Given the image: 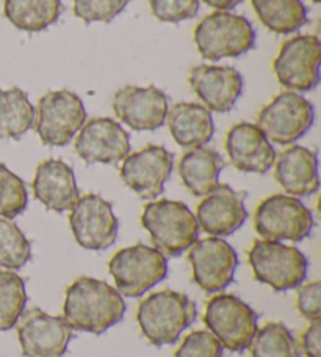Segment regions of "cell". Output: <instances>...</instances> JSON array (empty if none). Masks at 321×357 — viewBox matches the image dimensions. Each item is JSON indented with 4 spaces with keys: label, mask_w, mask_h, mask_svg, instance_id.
Instances as JSON below:
<instances>
[{
    "label": "cell",
    "mask_w": 321,
    "mask_h": 357,
    "mask_svg": "<svg viewBox=\"0 0 321 357\" xmlns=\"http://www.w3.org/2000/svg\"><path fill=\"white\" fill-rule=\"evenodd\" d=\"M124 314L123 295L104 280L80 278L68 287L63 318L73 331L100 335L123 320Z\"/></svg>",
    "instance_id": "cell-1"
},
{
    "label": "cell",
    "mask_w": 321,
    "mask_h": 357,
    "mask_svg": "<svg viewBox=\"0 0 321 357\" xmlns=\"http://www.w3.org/2000/svg\"><path fill=\"white\" fill-rule=\"evenodd\" d=\"M196 317V304L184 293L172 290L152 293L137 310L141 333L156 347L174 345Z\"/></svg>",
    "instance_id": "cell-2"
},
{
    "label": "cell",
    "mask_w": 321,
    "mask_h": 357,
    "mask_svg": "<svg viewBox=\"0 0 321 357\" xmlns=\"http://www.w3.org/2000/svg\"><path fill=\"white\" fill-rule=\"evenodd\" d=\"M141 225L149 232L154 248L170 257L181 256L199 237L196 216L181 201L160 199L146 204Z\"/></svg>",
    "instance_id": "cell-3"
},
{
    "label": "cell",
    "mask_w": 321,
    "mask_h": 357,
    "mask_svg": "<svg viewBox=\"0 0 321 357\" xmlns=\"http://www.w3.org/2000/svg\"><path fill=\"white\" fill-rule=\"evenodd\" d=\"M195 44L204 60L237 59L254 47L255 30L245 16L215 11L196 25Z\"/></svg>",
    "instance_id": "cell-4"
},
{
    "label": "cell",
    "mask_w": 321,
    "mask_h": 357,
    "mask_svg": "<svg viewBox=\"0 0 321 357\" xmlns=\"http://www.w3.org/2000/svg\"><path fill=\"white\" fill-rule=\"evenodd\" d=\"M248 262L254 278L271 287L274 291H287L303 285L309 270V262L294 246L281 241L257 240L248 251Z\"/></svg>",
    "instance_id": "cell-5"
},
{
    "label": "cell",
    "mask_w": 321,
    "mask_h": 357,
    "mask_svg": "<svg viewBox=\"0 0 321 357\" xmlns=\"http://www.w3.org/2000/svg\"><path fill=\"white\" fill-rule=\"evenodd\" d=\"M315 220L309 207L290 195H271L255 208L254 229L263 240L303 241L312 234Z\"/></svg>",
    "instance_id": "cell-6"
},
{
    "label": "cell",
    "mask_w": 321,
    "mask_h": 357,
    "mask_svg": "<svg viewBox=\"0 0 321 357\" xmlns=\"http://www.w3.org/2000/svg\"><path fill=\"white\" fill-rule=\"evenodd\" d=\"M108 271L121 295L140 298L168 276V260L156 248L138 243L114 254Z\"/></svg>",
    "instance_id": "cell-7"
},
{
    "label": "cell",
    "mask_w": 321,
    "mask_h": 357,
    "mask_svg": "<svg viewBox=\"0 0 321 357\" xmlns=\"http://www.w3.org/2000/svg\"><path fill=\"white\" fill-rule=\"evenodd\" d=\"M257 314L241 298L221 293L209 299L204 323L223 348L243 353L257 333Z\"/></svg>",
    "instance_id": "cell-8"
},
{
    "label": "cell",
    "mask_w": 321,
    "mask_h": 357,
    "mask_svg": "<svg viewBox=\"0 0 321 357\" xmlns=\"http://www.w3.org/2000/svg\"><path fill=\"white\" fill-rule=\"evenodd\" d=\"M315 121V108L304 96L284 91L260 110L257 127L269 143L292 144L304 137Z\"/></svg>",
    "instance_id": "cell-9"
},
{
    "label": "cell",
    "mask_w": 321,
    "mask_h": 357,
    "mask_svg": "<svg viewBox=\"0 0 321 357\" xmlns=\"http://www.w3.org/2000/svg\"><path fill=\"white\" fill-rule=\"evenodd\" d=\"M87 123L82 99L69 89L44 94L38 102L36 133L46 146H66Z\"/></svg>",
    "instance_id": "cell-10"
},
{
    "label": "cell",
    "mask_w": 321,
    "mask_h": 357,
    "mask_svg": "<svg viewBox=\"0 0 321 357\" xmlns=\"http://www.w3.org/2000/svg\"><path fill=\"white\" fill-rule=\"evenodd\" d=\"M321 43L313 35L287 40L274 59L273 69L279 84L292 91L307 93L320 84Z\"/></svg>",
    "instance_id": "cell-11"
},
{
    "label": "cell",
    "mask_w": 321,
    "mask_h": 357,
    "mask_svg": "<svg viewBox=\"0 0 321 357\" xmlns=\"http://www.w3.org/2000/svg\"><path fill=\"white\" fill-rule=\"evenodd\" d=\"M69 226L77 243L91 251L110 248L117 241L119 231L112 204L94 193L79 197L74 204L69 215Z\"/></svg>",
    "instance_id": "cell-12"
},
{
    "label": "cell",
    "mask_w": 321,
    "mask_h": 357,
    "mask_svg": "<svg viewBox=\"0 0 321 357\" xmlns=\"http://www.w3.org/2000/svg\"><path fill=\"white\" fill-rule=\"evenodd\" d=\"M17 339L25 357H63L73 339V329L63 317L49 315L40 307L24 310Z\"/></svg>",
    "instance_id": "cell-13"
},
{
    "label": "cell",
    "mask_w": 321,
    "mask_h": 357,
    "mask_svg": "<svg viewBox=\"0 0 321 357\" xmlns=\"http://www.w3.org/2000/svg\"><path fill=\"white\" fill-rule=\"evenodd\" d=\"M188 260L193 279L207 293L223 291L232 282L239 266V256L232 246L221 237L196 240L190 248Z\"/></svg>",
    "instance_id": "cell-14"
},
{
    "label": "cell",
    "mask_w": 321,
    "mask_h": 357,
    "mask_svg": "<svg viewBox=\"0 0 321 357\" xmlns=\"http://www.w3.org/2000/svg\"><path fill=\"white\" fill-rule=\"evenodd\" d=\"M174 155L163 146L149 144L124 158L119 176L141 199H156L171 177Z\"/></svg>",
    "instance_id": "cell-15"
},
{
    "label": "cell",
    "mask_w": 321,
    "mask_h": 357,
    "mask_svg": "<svg viewBox=\"0 0 321 357\" xmlns=\"http://www.w3.org/2000/svg\"><path fill=\"white\" fill-rule=\"evenodd\" d=\"M168 98L157 86H124L113 96V112L137 132H152L165 124Z\"/></svg>",
    "instance_id": "cell-16"
},
{
    "label": "cell",
    "mask_w": 321,
    "mask_h": 357,
    "mask_svg": "<svg viewBox=\"0 0 321 357\" xmlns=\"http://www.w3.org/2000/svg\"><path fill=\"white\" fill-rule=\"evenodd\" d=\"M75 152L87 165H114L130 154V137L117 121L94 118L79 130Z\"/></svg>",
    "instance_id": "cell-17"
},
{
    "label": "cell",
    "mask_w": 321,
    "mask_h": 357,
    "mask_svg": "<svg viewBox=\"0 0 321 357\" xmlns=\"http://www.w3.org/2000/svg\"><path fill=\"white\" fill-rule=\"evenodd\" d=\"M245 197V191H237L227 183L218 185L199 202L196 210L199 227L211 237L232 235L248 218Z\"/></svg>",
    "instance_id": "cell-18"
},
{
    "label": "cell",
    "mask_w": 321,
    "mask_h": 357,
    "mask_svg": "<svg viewBox=\"0 0 321 357\" xmlns=\"http://www.w3.org/2000/svg\"><path fill=\"white\" fill-rule=\"evenodd\" d=\"M188 82L205 108L216 113L232 110L243 93V77L232 66H196Z\"/></svg>",
    "instance_id": "cell-19"
},
{
    "label": "cell",
    "mask_w": 321,
    "mask_h": 357,
    "mask_svg": "<svg viewBox=\"0 0 321 357\" xmlns=\"http://www.w3.org/2000/svg\"><path fill=\"white\" fill-rule=\"evenodd\" d=\"M226 152L230 163L241 173L267 174L276 160L271 143L259 127L251 123H239L230 127L226 137Z\"/></svg>",
    "instance_id": "cell-20"
},
{
    "label": "cell",
    "mask_w": 321,
    "mask_h": 357,
    "mask_svg": "<svg viewBox=\"0 0 321 357\" xmlns=\"http://www.w3.org/2000/svg\"><path fill=\"white\" fill-rule=\"evenodd\" d=\"M31 187L44 207L59 213L73 208L80 197L73 168L57 158L38 165Z\"/></svg>",
    "instance_id": "cell-21"
},
{
    "label": "cell",
    "mask_w": 321,
    "mask_h": 357,
    "mask_svg": "<svg viewBox=\"0 0 321 357\" xmlns=\"http://www.w3.org/2000/svg\"><path fill=\"white\" fill-rule=\"evenodd\" d=\"M274 178L284 191L294 197L317 193L320 188L317 151L290 146L276 155Z\"/></svg>",
    "instance_id": "cell-22"
},
{
    "label": "cell",
    "mask_w": 321,
    "mask_h": 357,
    "mask_svg": "<svg viewBox=\"0 0 321 357\" xmlns=\"http://www.w3.org/2000/svg\"><path fill=\"white\" fill-rule=\"evenodd\" d=\"M165 123L168 124L174 142L188 149L207 144L215 133L210 110L195 102H179L168 108Z\"/></svg>",
    "instance_id": "cell-23"
},
{
    "label": "cell",
    "mask_w": 321,
    "mask_h": 357,
    "mask_svg": "<svg viewBox=\"0 0 321 357\" xmlns=\"http://www.w3.org/2000/svg\"><path fill=\"white\" fill-rule=\"evenodd\" d=\"M223 157L215 149L193 148L179 162V174L193 196H205L220 185Z\"/></svg>",
    "instance_id": "cell-24"
},
{
    "label": "cell",
    "mask_w": 321,
    "mask_h": 357,
    "mask_svg": "<svg viewBox=\"0 0 321 357\" xmlns=\"http://www.w3.org/2000/svg\"><path fill=\"white\" fill-rule=\"evenodd\" d=\"M61 0H5L3 15L16 29L38 33L59 21Z\"/></svg>",
    "instance_id": "cell-25"
},
{
    "label": "cell",
    "mask_w": 321,
    "mask_h": 357,
    "mask_svg": "<svg viewBox=\"0 0 321 357\" xmlns=\"http://www.w3.org/2000/svg\"><path fill=\"white\" fill-rule=\"evenodd\" d=\"M36 110L21 88L0 89V138L19 139L33 129Z\"/></svg>",
    "instance_id": "cell-26"
},
{
    "label": "cell",
    "mask_w": 321,
    "mask_h": 357,
    "mask_svg": "<svg viewBox=\"0 0 321 357\" xmlns=\"http://www.w3.org/2000/svg\"><path fill=\"white\" fill-rule=\"evenodd\" d=\"M254 11L268 30L290 35L307 22V10L301 0H251Z\"/></svg>",
    "instance_id": "cell-27"
},
{
    "label": "cell",
    "mask_w": 321,
    "mask_h": 357,
    "mask_svg": "<svg viewBox=\"0 0 321 357\" xmlns=\"http://www.w3.org/2000/svg\"><path fill=\"white\" fill-rule=\"evenodd\" d=\"M249 349L251 357H301L292 331L279 321L267 323L257 329Z\"/></svg>",
    "instance_id": "cell-28"
},
{
    "label": "cell",
    "mask_w": 321,
    "mask_h": 357,
    "mask_svg": "<svg viewBox=\"0 0 321 357\" xmlns=\"http://www.w3.org/2000/svg\"><path fill=\"white\" fill-rule=\"evenodd\" d=\"M27 304L24 279L15 271H0V331L17 324Z\"/></svg>",
    "instance_id": "cell-29"
},
{
    "label": "cell",
    "mask_w": 321,
    "mask_h": 357,
    "mask_svg": "<svg viewBox=\"0 0 321 357\" xmlns=\"http://www.w3.org/2000/svg\"><path fill=\"white\" fill-rule=\"evenodd\" d=\"M31 259V245L16 222L0 218V266L21 270Z\"/></svg>",
    "instance_id": "cell-30"
},
{
    "label": "cell",
    "mask_w": 321,
    "mask_h": 357,
    "mask_svg": "<svg viewBox=\"0 0 321 357\" xmlns=\"http://www.w3.org/2000/svg\"><path fill=\"white\" fill-rule=\"evenodd\" d=\"M27 188L22 178L0 163V218H16L27 208Z\"/></svg>",
    "instance_id": "cell-31"
},
{
    "label": "cell",
    "mask_w": 321,
    "mask_h": 357,
    "mask_svg": "<svg viewBox=\"0 0 321 357\" xmlns=\"http://www.w3.org/2000/svg\"><path fill=\"white\" fill-rule=\"evenodd\" d=\"M130 0H74V15L85 24L110 22Z\"/></svg>",
    "instance_id": "cell-32"
},
{
    "label": "cell",
    "mask_w": 321,
    "mask_h": 357,
    "mask_svg": "<svg viewBox=\"0 0 321 357\" xmlns=\"http://www.w3.org/2000/svg\"><path fill=\"white\" fill-rule=\"evenodd\" d=\"M174 357H223V347L209 331H193L177 348Z\"/></svg>",
    "instance_id": "cell-33"
},
{
    "label": "cell",
    "mask_w": 321,
    "mask_h": 357,
    "mask_svg": "<svg viewBox=\"0 0 321 357\" xmlns=\"http://www.w3.org/2000/svg\"><path fill=\"white\" fill-rule=\"evenodd\" d=\"M149 5L158 21L171 24L193 19L199 11V0H149Z\"/></svg>",
    "instance_id": "cell-34"
},
{
    "label": "cell",
    "mask_w": 321,
    "mask_h": 357,
    "mask_svg": "<svg viewBox=\"0 0 321 357\" xmlns=\"http://www.w3.org/2000/svg\"><path fill=\"white\" fill-rule=\"evenodd\" d=\"M320 295H321V284L320 280H313L303 285L298 291V310L306 320L315 321L320 320L321 309H320Z\"/></svg>",
    "instance_id": "cell-35"
},
{
    "label": "cell",
    "mask_w": 321,
    "mask_h": 357,
    "mask_svg": "<svg viewBox=\"0 0 321 357\" xmlns=\"http://www.w3.org/2000/svg\"><path fill=\"white\" fill-rule=\"evenodd\" d=\"M320 339H321V320L311 321L309 328H307L303 333V335H301V349H303L306 357H321Z\"/></svg>",
    "instance_id": "cell-36"
},
{
    "label": "cell",
    "mask_w": 321,
    "mask_h": 357,
    "mask_svg": "<svg viewBox=\"0 0 321 357\" xmlns=\"http://www.w3.org/2000/svg\"><path fill=\"white\" fill-rule=\"evenodd\" d=\"M205 3L211 8H216L218 11H227V10H234L237 5L241 3V0H204Z\"/></svg>",
    "instance_id": "cell-37"
},
{
    "label": "cell",
    "mask_w": 321,
    "mask_h": 357,
    "mask_svg": "<svg viewBox=\"0 0 321 357\" xmlns=\"http://www.w3.org/2000/svg\"><path fill=\"white\" fill-rule=\"evenodd\" d=\"M312 2H315V3H318V2H320V0H312Z\"/></svg>",
    "instance_id": "cell-38"
}]
</instances>
